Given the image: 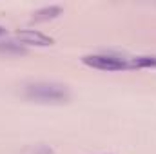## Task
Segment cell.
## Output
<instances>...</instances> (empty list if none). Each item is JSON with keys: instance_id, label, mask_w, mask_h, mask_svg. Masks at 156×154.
<instances>
[{"instance_id": "obj_6", "label": "cell", "mask_w": 156, "mask_h": 154, "mask_svg": "<svg viewBox=\"0 0 156 154\" xmlns=\"http://www.w3.org/2000/svg\"><path fill=\"white\" fill-rule=\"evenodd\" d=\"M0 53L5 54H26V49L13 42H0Z\"/></svg>"}, {"instance_id": "obj_4", "label": "cell", "mask_w": 156, "mask_h": 154, "mask_svg": "<svg viewBox=\"0 0 156 154\" xmlns=\"http://www.w3.org/2000/svg\"><path fill=\"white\" fill-rule=\"evenodd\" d=\"M60 15H62V7L60 5H49V7L38 9L35 13V20L37 22H45V20H53V18H56Z\"/></svg>"}, {"instance_id": "obj_1", "label": "cell", "mask_w": 156, "mask_h": 154, "mask_svg": "<svg viewBox=\"0 0 156 154\" xmlns=\"http://www.w3.org/2000/svg\"><path fill=\"white\" fill-rule=\"evenodd\" d=\"M24 96L37 103H66L71 98V93L62 83L53 82H35L24 87Z\"/></svg>"}, {"instance_id": "obj_7", "label": "cell", "mask_w": 156, "mask_h": 154, "mask_svg": "<svg viewBox=\"0 0 156 154\" xmlns=\"http://www.w3.org/2000/svg\"><path fill=\"white\" fill-rule=\"evenodd\" d=\"M0 35H5V27H2V26H0Z\"/></svg>"}, {"instance_id": "obj_5", "label": "cell", "mask_w": 156, "mask_h": 154, "mask_svg": "<svg viewBox=\"0 0 156 154\" xmlns=\"http://www.w3.org/2000/svg\"><path fill=\"white\" fill-rule=\"evenodd\" d=\"M129 62V69H147L156 67V56H134Z\"/></svg>"}, {"instance_id": "obj_3", "label": "cell", "mask_w": 156, "mask_h": 154, "mask_svg": "<svg viewBox=\"0 0 156 154\" xmlns=\"http://www.w3.org/2000/svg\"><path fill=\"white\" fill-rule=\"evenodd\" d=\"M15 37L20 40L22 44H27V45H37V47H47V45H53L55 40L51 37H47L45 33L37 31V29H18L15 33Z\"/></svg>"}, {"instance_id": "obj_2", "label": "cell", "mask_w": 156, "mask_h": 154, "mask_svg": "<svg viewBox=\"0 0 156 154\" xmlns=\"http://www.w3.org/2000/svg\"><path fill=\"white\" fill-rule=\"evenodd\" d=\"M82 62L87 67H93V69H98V71H123V69H129L127 60L113 56V54H87V56H82Z\"/></svg>"}]
</instances>
